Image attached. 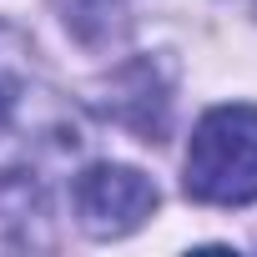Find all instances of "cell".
Here are the masks:
<instances>
[{"instance_id": "6da1fadb", "label": "cell", "mask_w": 257, "mask_h": 257, "mask_svg": "<svg viewBox=\"0 0 257 257\" xmlns=\"http://www.w3.org/2000/svg\"><path fill=\"white\" fill-rule=\"evenodd\" d=\"M26 126L31 132H46V137H71L61 106L51 101V91L36 76L26 36L11 31V26H0V202L21 197V207H31V202L41 207L36 157L51 142L26 137Z\"/></svg>"}, {"instance_id": "7a4b0ae2", "label": "cell", "mask_w": 257, "mask_h": 257, "mask_svg": "<svg viewBox=\"0 0 257 257\" xmlns=\"http://www.w3.org/2000/svg\"><path fill=\"white\" fill-rule=\"evenodd\" d=\"M182 182L207 207L257 202V106H217L197 121Z\"/></svg>"}, {"instance_id": "3957f363", "label": "cell", "mask_w": 257, "mask_h": 257, "mask_svg": "<svg viewBox=\"0 0 257 257\" xmlns=\"http://www.w3.org/2000/svg\"><path fill=\"white\" fill-rule=\"evenodd\" d=\"M71 207H76V222H81L86 237L111 242V237L137 232L157 212V187L137 167L101 162V167H86L71 182Z\"/></svg>"}, {"instance_id": "277c9868", "label": "cell", "mask_w": 257, "mask_h": 257, "mask_svg": "<svg viewBox=\"0 0 257 257\" xmlns=\"http://www.w3.org/2000/svg\"><path fill=\"white\" fill-rule=\"evenodd\" d=\"M106 111L116 121H126L132 132H142V142H157L162 116H167V86L157 81L152 61H132L126 71L111 76V101Z\"/></svg>"}]
</instances>
